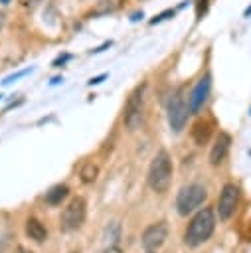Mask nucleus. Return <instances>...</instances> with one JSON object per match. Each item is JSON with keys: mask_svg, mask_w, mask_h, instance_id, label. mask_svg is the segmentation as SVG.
Here are the masks:
<instances>
[{"mask_svg": "<svg viewBox=\"0 0 251 253\" xmlns=\"http://www.w3.org/2000/svg\"><path fill=\"white\" fill-rule=\"evenodd\" d=\"M213 227H215L213 210H211V208L200 210V211L192 217V221H190V225H188V229H186V233H184V243H186L188 247H198V245L206 243V241L211 237Z\"/></svg>", "mask_w": 251, "mask_h": 253, "instance_id": "f257e3e1", "label": "nucleus"}, {"mask_svg": "<svg viewBox=\"0 0 251 253\" xmlns=\"http://www.w3.org/2000/svg\"><path fill=\"white\" fill-rule=\"evenodd\" d=\"M148 186L158 192V194H164L172 182V160L168 156L166 150H158L150 162V168H148Z\"/></svg>", "mask_w": 251, "mask_h": 253, "instance_id": "f03ea898", "label": "nucleus"}, {"mask_svg": "<svg viewBox=\"0 0 251 253\" xmlns=\"http://www.w3.org/2000/svg\"><path fill=\"white\" fill-rule=\"evenodd\" d=\"M144 89L146 85L140 83L138 87H134L125 103V113H123V123L128 130H134L140 121H142V111H144Z\"/></svg>", "mask_w": 251, "mask_h": 253, "instance_id": "7ed1b4c3", "label": "nucleus"}, {"mask_svg": "<svg viewBox=\"0 0 251 253\" xmlns=\"http://www.w3.org/2000/svg\"><path fill=\"white\" fill-rule=\"evenodd\" d=\"M206 196H208V190H206L204 184L194 182V184L184 186V188L180 190L178 198H176L178 213H180V215H188V213H192L194 210H198V208L204 204Z\"/></svg>", "mask_w": 251, "mask_h": 253, "instance_id": "20e7f679", "label": "nucleus"}, {"mask_svg": "<svg viewBox=\"0 0 251 253\" xmlns=\"http://www.w3.org/2000/svg\"><path fill=\"white\" fill-rule=\"evenodd\" d=\"M85 215H87V204L83 198H73L61 211V217H59V227L63 231H75L83 225L85 221Z\"/></svg>", "mask_w": 251, "mask_h": 253, "instance_id": "39448f33", "label": "nucleus"}, {"mask_svg": "<svg viewBox=\"0 0 251 253\" xmlns=\"http://www.w3.org/2000/svg\"><path fill=\"white\" fill-rule=\"evenodd\" d=\"M188 103L182 95V89L176 91L170 101H168V125L174 132H180L184 126H186V121H188Z\"/></svg>", "mask_w": 251, "mask_h": 253, "instance_id": "423d86ee", "label": "nucleus"}, {"mask_svg": "<svg viewBox=\"0 0 251 253\" xmlns=\"http://www.w3.org/2000/svg\"><path fill=\"white\" fill-rule=\"evenodd\" d=\"M237 204H239V188L235 184H225L221 188V194H219V200H217V213H219V219L227 221L235 210H237Z\"/></svg>", "mask_w": 251, "mask_h": 253, "instance_id": "0eeeda50", "label": "nucleus"}, {"mask_svg": "<svg viewBox=\"0 0 251 253\" xmlns=\"http://www.w3.org/2000/svg\"><path fill=\"white\" fill-rule=\"evenodd\" d=\"M166 237H168V225L164 221L152 223L142 233V247L146 251H156V249H160L164 245Z\"/></svg>", "mask_w": 251, "mask_h": 253, "instance_id": "6e6552de", "label": "nucleus"}, {"mask_svg": "<svg viewBox=\"0 0 251 253\" xmlns=\"http://www.w3.org/2000/svg\"><path fill=\"white\" fill-rule=\"evenodd\" d=\"M209 87H211L209 75L202 77V79L194 85V89H192V93H190V97H188V109H190V113H198V111L204 107V103L208 101V95H209Z\"/></svg>", "mask_w": 251, "mask_h": 253, "instance_id": "1a4fd4ad", "label": "nucleus"}, {"mask_svg": "<svg viewBox=\"0 0 251 253\" xmlns=\"http://www.w3.org/2000/svg\"><path fill=\"white\" fill-rule=\"evenodd\" d=\"M229 144H231V136L227 132H219L215 142H213V146H211V150H209V162L211 164H219L225 158V154L229 150Z\"/></svg>", "mask_w": 251, "mask_h": 253, "instance_id": "9d476101", "label": "nucleus"}, {"mask_svg": "<svg viewBox=\"0 0 251 253\" xmlns=\"http://www.w3.org/2000/svg\"><path fill=\"white\" fill-rule=\"evenodd\" d=\"M123 6V0H99L95 2V6L87 12V18H97V16H107L117 12Z\"/></svg>", "mask_w": 251, "mask_h": 253, "instance_id": "9b49d317", "label": "nucleus"}, {"mask_svg": "<svg viewBox=\"0 0 251 253\" xmlns=\"http://www.w3.org/2000/svg\"><path fill=\"white\" fill-rule=\"evenodd\" d=\"M26 235H28L30 239H34L36 243H42V241L47 239V229L43 227V223H42L40 219L30 217V219L26 221Z\"/></svg>", "mask_w": 251, "mask_h": 253, "instance_id": "f8f14e48", "label": "nucleus"}, {"mask_svg": "<svg viewBox=\"0 0 251 253\" xmlns=\"http://www.w3.org/2000/svg\"><path fill=\"white\" fill-rule=\"evenodd\" d=\"M209 134H211V123L209 121L200 119V121L194 123V126H192V138H194L196 144H206L208 138H209Z\"/></svg>", "mask_w": 251, "mask_h": 253, "instance_id": "ddd939ff", "label": "nucleus"}, {"mask_svg": "<svg viewBox=\"0 0 251 253\" xmlns=\"http://www.w3.org/2000/svg\"><path fill=\"white\" fill-rule=\"evenodd\" d=\"M67 194H69V188L65 184H57L49 192H45V202L49 206H57V204H61V200L67 198Z\"/></svg>", "mask_w": 251, "mask_h": 253, "instance_id": "4468645a", "label": "nucleus"}, {"mask_svg": "<svg viewBox=\"0 0 251 253\" xmlns=\"http://www.w3.org/2000/svg\"><path fill=\"white\" fill-rule=\"evenodd\" d=\"M97 174H99V168H97V166H95L93 162H85V164L81 166V170H79L81 182H85V184L93 182V180L97 178Z\"/></svg>", "mask_w": 251, "mask_h": 253, "instance_id": "2eb2a0df", "label": "nucleus"}, {"mask_svg": "<svg viewBox=\"0 0 251 253\" xmlns=\"http://www.w3.org/2000/svg\"><path fill=\"white\" fill-rule=\"evenodd\" d=\"M208 12V0H196V18L200 20Z\"/></svg>", "mask_w": 251, "mask_h": 253, "instance_id": "dca6fc26", "label": "nucleus"}, {"mask_svg": "<svg viewBox=\"0 0 251 253\" xmlns=\"http://www.w3.org/2000/svg\"><path fill=\"white\" fill-rule=\"evenodd\" d=\"M168 16H174V10H166V12H162V14H158V16H154V18L150 20V24H158V22H162V20H166Z\"/></svg>", "mask_w": 251, "mask_h": 253, "instance_id": "f3484780", "label": "nucleus"}, {"mask_svg": "<svg viewBox=\"0 0 251 253\" xmlns=\"http://www.w3.org/2000/svg\"><path fill=\"white\" fill-rule=\"evenodd\" d=\"M26 73H30V69H24V71H18V73H14V75H10V77H6L2 83L4 85H8V83H12L14 79H18V77H22V75H26Z\"/></svg>", "mask_w": 251, "mask_h": 253, "instance_id": "a211bd4d", "label": "nucleus"}, {"mask_svg": "<svg viewBox=\"0 0 251 253\" xmlns=\"http://www.w3.org/2000/svg\"><path fill=\"white\" fill-rule=\"evenodd\" d=\"M105 77H107V75H105V73H103V75H99V77H93V79H91V81H89V85H97V83H101V81H103V79H105Z\"/></svg>", "mask_w": 251, "mask_h": 253, "instance_id": "6ab92c4d", "label": "nucleus"}, {"mask_svg": "<svg viewBox=\"0 0 251 253\" xmlns=\"http://www.w3.org/2000/svg\"><path fill=\"white\" fill-rule=\"evenodd\" d=\"M40 2H43V0H26V2H24V4H26V6H28V8H36V6H38V4H40Z\"/></svg>", "mask_w": 251, "mask_h": 253, "instance_id": "aec40b11", "label": "nucleus"}, {"mask_svg": "<svg viewBox=\"0 0 251 253\" xmlns=\"http://www.w3.org/2000/svg\"><path fill=\"white\" fill-rule=\"evenodd\" d=\"M2 26H4V14L0 12V30H2Z\"/></svg>", "mask_w": 251, "mask_h": 253, "instance_id": "412c9836", "label": "nucleus"}, {"mask_svg": "<svg viewBox=\"0 0 251 253\" xmlns=\"http://www.w3.org/2000/svg\"><path fill=\"white\" fill-rule=\"evenodd\" d=\"M8 2H10V0H0V4H8Z\"/></svg>", "mask_w": 251, "mask_h": 253, "instance_id": "4be33fe9", "label": "nucleus"}, {"mask_svg": "<svg viewBox=\"0 0 251 253\" xmlns=\"http://www.w3.org/2000/svg\"><path fill=\"white\" fill-rule=\"evenodd\" d=\"M71 253H75V251H71Z\"/></svg>", "mask_w": 251, "mask_h": 253, "instance_id": "5701e85b", "label": "nucleus"}]
</instances>
